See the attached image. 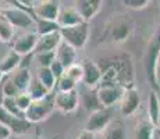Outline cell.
<instances>
[{"label":"cell","mask_w":160,"mask_h":139,"mask_svg":"<svg viewBox=\"0 0 160 139\" xmlns=\"http://www.w3.org/2000/svg\"><path fill=\"white\" fill-rule=\"evenodd\" d=\"M160 57V25L156 27L148 42L145 57H143V68H145L146 79L149 85L152 86V91L159 92V85L156 81V67H158V60Z\"/></svg>","instance_id":"cell-1"},{"label":"cell","mask_w":160,"mask_h":139,"mask_svg":"<svg viewBox=\"0 0 160 139\" xmlns=\"http://www.w3.org/2000/svg\"><path fill=\"white\" fill-rule=\"evenodd\" d=\"M54 95H48L41 100H32L29 109L25 113V120L31 124L42 122L54 111Z\"/></svg>","instance_id":"cell-2"},{"label":"cell","mask_w":160,"mask_h":139,"mask_svg":"<svg viewBox=\"0 0 160 139\" xmlns=\"http://www.w3.org/2000/svg\"><path fill=\"white\" fill-rule=\"evenodd\" d=\"M2 17L11 24L14 28H21V29H27V28H35L36 20L32 13L24 10L21 7H6L0 10Z\"/></svg>","instance_id":"cell-3"},{"label":"cell","mask_w":160,"mask_h":139,"mask_svg":"<svg viewBox=\"0 0 160 139\" xmlns=\"http://www.w3.org/2000/svg\"><path fill=\"white\" fill-rule=\"evenodd\" d=\"M61 38L66 43H68L70 46H72L74 49H82L87 45L88 39H89V24L88 22H82L79 25L75 27H70V28H61L60 29Z\"/></svg>","instance_id":"cell-4"},{"label":"cell","mask_w":160,"mask_h":139,"mask_svg":"<svg viewBox=\"0 0 160 139\" xmlns=\"http://www.w3.org/2000/svg\"><path fill=\"white\" fill-rule=\"evenodd\" d=\"M107 66L114 68L117 74V82L122 88H134V67L130 57H114L112 63H109Z\"/></svg>","instance_id":"cell-5"},{"label":"cell","mask_w":160,"mask_h":139,"mask_svg":"<svg viewBox=\"0 0 160 139\" xmlns=\"http://www.w3.org/2000/svg\"><path fill=\"white\" fill-rule=\"evenodd\" d=\"M113 122V111L112 109H100L98 111L89 114L87 122H85L84 131L92 134H102L106 128Z\"/></svg>","instance_id":"cell-6"},{"label":"cell","mask_w":160,"mask_h":139,"mask_svg":"<svg viewBox=\"0 0 160 139\" xmlns=\"http://www.w3.org/2000/svg\"><path fill=\"white\" fill-rule=\"evenodd\" d=\"M61 11V4L56 0H43V2L33 3L32 14L35 18L46 21H54L57 22V18Z\"/></svg>","instance_id":"cell-7"},{"label":"cell","mask_w":160,"mask_h":139,"mask_svg":"<svg viewBox=\"0 0 160 139\" xmlns=\"http://www.w3.org/2000/svg\"><path fill=\"white\" fill-rule=\"evenodd\" d=\"M0 124L7 127L11 131V134L15 135H22L31 129V124L29 121H27L25 118H20V117H15L13 114H10L4 107L0 104Z\"/></svg>","instance_id":"cell-8"},{"label":"cell","mask_w":160,"mask_h":139,"mask_svg":"<svg viewBox=\"0 0 160 139\" xmlns=\"http://www.w3.org/2000/svg\"><path fill=\"white\" fill-rule=\"evenodd\" d=\"M120 114L124 117H131L132 114L137 113L141 104V95L138 89L135 88H128L122 89V96L120 99Z\"/></svg>","instance_id":"cell-9"},{"label":"cell","mask_w":160,"mask_h":139,"mask_svg":"<svg viewBox=\"0 0 160 139\" xmlns=\"http://www.w3.org/2000/svg\"><path fill=\"white\" fill-rule=\"evenodd\" d=\"M79 93L78 91L71 92H56L54 93V106L64 114L74 113L79 106Z\"/></svg>","instance_id":"cell-10"},{"label":"cell","mask_w":160,"mask_h":139,"mask_svg":"<svg viewBox=\"0 0 160 139\" xmlns=\"http://www.w3.org/2000/svg\"><path fill=\"white\" fill-rule=\"evenodd\" d=\"M38 41H39V36L35 31H33V32L24 33V35L18 36V38L13 42V50L17 54H20L21 57L32 54V53H35Z\"/></svg>","instance_id":"cell-11"},{"label":"cell","mask_w":160,"mask_h":139,"mask_svg":"<svg viewBox=\"0 0 160 139\" xmlns=\"http://www.w3.org/2000/svg\"><path fill=\"white\" fill-rule=\"evenodd\" d=\"M96 92L100 104L104 109H112L122 96V91L117 85H100L99 88H96Z\"/></svg>","instance_id":"cell-12"},{"label":"cell","mask_w":160,"mask_h":139,"mask_svg":"<svg viewBox=\"0 0 160 139\" xmlns=\"http://www.w3.org/2000/svg\"><path fill=\"white\" fill-rule=\"evenodd\" d=\"M82 67H84V79H82V82L89 89H96V86H99L100 81H102V68L99 67L98 63L89 60V58H87L82 63Z\"/></svg>","instance_id":"cell-13"},{"label":"cell","mask_w":160,"mask_h":139,"mask_svg":"<svg viewBox=\"0 0 160 139\" xmlns=\"http://www.w3.org/2000/svg\"><path fill=\"white\" fill-rule=\"evenodd\" d=\"M85 22L84 18L81 17V14L78 13V10L75 8V6H70V7H61L60 15L57 18V24L61 28H70L75 27L79 24Z\"/></svg>","instance_id":"cell-14"},{"label":"cell","mask_w":160,"mask_h":139,"mask_svg":"<svg viewBox=\"0 0 160 139\" xmlns=\"http://www.w3.org/2000/svg\"><path fill=\"white\" fill-rule=\"evenodd\" d=\"M61 42H63V38H61L60 31L49 33V35H45V36H39L38 45H36V49H35V54L56 52Z\"/></svg>","instance_id":"cell-15"},{"label":"cell","mask_w":160,"mask_h":139,"mask_svg":"<svg viewBox=\"0 0 160 139\" xmlns=\"http://www.w3.org/2000/svg\"><path fill=\"white\" fill-rule=\"evenodd\" d=\"M131 32H132V27L127 20H116L109 29V36L112 39V42L122 43L128 39Z\"/></svg>","instance_id":"cell-16"},{"label":"cell","mask_w":160,"mask_h":139,"mask_svg":"<svg viewBox=\"0 0 160 139\" xmlns=\"http://www.w3.org/2000/svg\"><path fill=\"white\" fill-rule=\"evenodd\" d=\"M102 6V0H78V2H75V8L81 14V17L84 18L85 22H88L89 20H92L99 13Z\"/></svg>","instance_id":"cell-17"},{"label":"cell","mask_w":160,"mask_h":139,"mask_svg":"<svg viewBox=\"0 0 160 139\" xmlns=\"http://www.w3.org/2000/svg\"><path fill=\"white\" fill-rule=\"evenodd\" d=\"M56 60L58 63H61V66L67 70L68 67H71L72 64H75L77 49H74L72 46H70L68 43H66L63 41L56 50Z\"/></svg>","instance_id":"cell-18"},{"label":"cell","mask_w":160,"mask_h":139,"mask_svg":"<svg viewBox=\"0 0 160 139\" xmlns=\"http://www.w3.org/2000/svg\"><path fill=\"white\" fill-rule=\"evenodd\" d=\"M21 61H22V57L15 53L14 50H10L0 60V72L3 75H8V74L15 72L21 67Z\"/></svg>","instance_id":"cell-19"},{"label":"cell","mask_w":160,"mask_h":139,"mask_svg":"<svg viewBox=\"0 0 160 139\" xmlns=\"http://www.w3.org/2000/svg\"><path fill=\"white\" fill-rule=\"evenodd\" d=\"M148 121L158 127L160 121V95L156 91H150L148 96Z\"/></svg>","instance_id":"cell-20"},{"label":"cell","mask_w":160,"mask_h":139,"mask_svg":"<svg viewBox=\"0 0 160 139\" xmlns=\"http://www.w3.org/2000/svg\"><path fill=\"white\" fill-rule=\"evenodd\" d=\"M11 81L15 86H17V89L22 93V92H27L31 85V82H32V75H31V71L29 68H18L15 72L13 74V77H11Z\"/></svg>","instance_id":"cell-21"},{"label":"cell","mask_w":160,"mask_h":139,"mask_svg":"<svg viewBox=\"0 0 160 139\" xmlns=\"http://www.w3.org/2000/svg\"><path fill=\"white\" fill-rule=\"evenodd\" d=\"M36 78L39 79V82L48 89L49 92H52L57 85V79L53 75V72L50 71V68H43V67H38V75Z\"/></svg>","instance_id":"cell-22"},{"label":"cell","mask_w":160,"mask_h":139,"mask_svg":"<svg viewBox=\"0 0 160 139\" xmlns=\"http://www.w3.org/2000/svg\"><path fill=\"white\" fill-rule=\"evenodd\" d=\"M158 127H155L150 121H141L135 128V139H153Z\"/></svg>","instance_id":"cell-23"},{"label":"cell","mask_w":160,"mask_h":139,"mask_svg":"<svg viewBox=\"0 0 160 139\" xmlns=\"http://www.w3.org/2000/svg\"><path fill=\"white\" fill-rule=\"evenodd\" d=\"M104 139H127V131L122 122L113 121L104 131Z\"/></svg>","instance_id":"cell-24"},{"label":"cell","mask_w":160,"mask_h":139,"mask_svg":"<svg viewBox=\"0 0 160 139\" xmlns=\"http://www.w3.org/2000/svg\"><path fill=\"white\" fill-rule=\"evenodd\" d=\"M36 24H35V32L38 33V36H45L49 35V33H53L60 31V27H58L57 22L54 21H46V20H39V18H35Z\"/></svg>","instance_id":"cell-25"},{"label":"cell","mask_w":160,"mask_h":139,"mask_svg":"<svg viewBox=\"0 0 160 139\" xmlns=\"http://www.w3.org/2000/svg\"><path fill=\"white\" fill-rule=\"evenodd\" d=\"M84 106H85V109H87L88 111H91V113L98 111L100 109H104L99 102L96 89H89L88 88V92L84 95Z\"/></svg>","instance_id":"cell-26"},{"label":"cell","mask_w":160,"mask_h":139,"mask_svg":"<svg viewBox=\"0 0 160 139\" xmlns=\"http://www.w3.org/2000/svg\"><path fill=\"white\" fill-rule=\"evenodd\" d=\"M27 93L29 95L32 100H41V99L46 97L48 95H50V92H49L48 89H46L45 86L39 82L38 78H32V82H31Z\"/></svg>","instance_id":"cell-27"},{"label":"cell","mask_w":160,"mask_h":139,"mask_svg":"<svg viewBox=\"0 0 160 139\" xmlns=\"http://www.w3.org/2000/svg\"><path fill=\"white\" fill-rule=\"evenodd\" d=\"M15 28L8 24L4 18H0V42L2 43H10L14 38Z\"/></svg>","instance_id":"cell-28"},{"label":"cell","mask_w":160,"mask_h":139,"mask_svg":"<svg viewBox=\"0 0 160 139\" xmlns=\"http://www.w3.org/2000/svg\"><path fill=\"white\" fill-rule=\"evenodd\" d=\"M2 106L4 107V109L7 110L10 114H13V116L20 117V118H25V114L18 109L17 102H15V97H3Z\"/></svg>","instance_id":"cell-29"},{"label":"cell","mask_w":160,"mask_h":139,"mask_svg":"<svg viewBox=\"0 0 160 139\" xmlns=\"http://www.w3.org/2000/svg\"><path fill=\"white\" fill-rule=\"evenodd\" d=\"M66 75L68 78H71L75 83L82 82V79H84V67H82V64H72L71 67H68L66 70Z\"/></svg>","instance_id":"cell-30"},{"label":"cell","mask_w":160,"mask_h":139,"mask_svg":"<svg viewBox=\"0 0 160 139\" xmlns=\"http://www.w3.org/2000/svg\"><path fill=\"white\" fill-rule=\"evenodd\" d=\"M36 60H38V67H43V68H50V66L54 63V61H56V52L36 54Z\"/></svg>","instance_id":"cell-31"},{"label":"cell","mask_w":160,"mask_h":139,"mask_svg":"<svg viewBox=\"0 0 160 139\" xmlns=\"http://www.w3.org/2000/svg\"><path fill=\"white\" fill-rule=\"evenodd\" d=\"M75 86H77V83L71 78L64 75L57 81L56 89H57V92H71V91H75Z\"/></svg>","instance_id":"cell-32"},{"label":"cell","mask_w":160,"mask_h":139,"mask_svg":"<svg viewBox=\"0 0 160 139\" xmlns=\"http://www.w3.org/2000/svg\"><path fill=\"white\" fill-rule=\"evenodd\" d=\"M15 102H17L18 109H20L24 114H25L27 110L29 109L31 103H32V99H31V96L27 93V92H22V93H20L17 97H15Z\"/></svg>","instance_id":"cell-33"},{"label":"cell","mask_w":160,"mask_h":139,"mask_svg":"<svg viewBox=\"0 0 160 139\" xmlns=\"http://www.w3.org/2000/svg\"><path fill=\"white\" fill-rule=\"evenodd\" d=\"M21 92L17 89V86L13 83L11 79H7L3 85V97H17Z\"/></svg>","instance_id":"cell-34"},{"label":"cell","mask_w":160,"mask_h":139,"mask_svg":"<svg viewBox=\"0 0 160 139\" xmlns=\"http://www.w3.org/2000/svg\"><path fill=\"white\" fill-rule=\"evenodd\" d=\"M122 4L131 10H143L150 4V0H122Z\"/></svg>","instance_id":"cell-35"},{"label":"cell","mask_w":160,"mask_h":139,"mask_svg":"<svg viewBox=\"0 0 160 139\" xmlns=\"http://www.w3.org/2000/svg\"><path fill=\"white\" fill-rule=\"evenodd\" d=\"M50 71L53 72V75L56 77V79L58 81V79L61 78V77L66 75V68H64L63 66H61V63H58V61L56 60L53 64L50 66Z\"/></svg>","instance_id":"cell-36"},{"label":"cell","mask_w":160,"mask_h":139,"mask_svg":"<svg viewBox=\"0 0 160 139\" xmlns=\"http://www.w3.org/2000/svg\"><path fill=\"white\" fill-rule=\"evenodd\" d=\"M78 139H104V137L100 134H92V132H88V131H82L79 134Z\"/></svg>","instance_id":"cell-37"},{"label":"cell","mask_w":160,"mask_h":139,"mask_svg":"<svg viewBox=\"0 0 160 139\" xmlns=\"http://www.w3.org/2000/svg\"><path fill=\"white\" fill-rule=\"evenodd\" d=\"M10 137H11V131L7 127L0 124V139H8Z\"/></svg>","instance_id":"cell-38"},{"label":"cell","mask_w":160,"mask_h":139,"mask_svg":"<svg viewBox=\"0 0 160 139\" xmlns=\"http://www.w3.org/2000/svg\"><path fill=\"white\" fill-rule=\"evenodd\" d=\"M156 81H158V85L160 89V57L158 60V67H156Z\"/></svg>","instance_id":"cell-39"},{"label":"cell","mask_w":160,"mask_h":139,"mask_svg":"<svg viewBox=\"0 0 160 139\" xmlns=\"http://www.w3.org/2000/svg\"><path fill=\"white\" fill-rule=\"evenodd\" d=\"M3 78H4V75H3V74H2V72H0V82H2V81H3Z\"/></svg>","instance_id":"cell-40"},{"label":"cell","mask_w":160,"mask_h":139,"mask_svg":"<svg viewBox=\"0 0 160 139\" xmlns=\"http://www.w3.org/2000/svg\"><path fill=\"white\" fill-rule=\"evenodd\" d=\"M158 129H159V131H160V121H159V124H158Z\"/></svg>","instance_id":"cell-41"},{"label":"cell","mask_w":160,"mask_h":139,"mask_svg":"<svg viewBox=\"0 0 160 139\" xmlns=\"http://www.w3.org/2000/svg\"><path fill=\"white\" fill-rule=\"evenodd\" d=\"M0 18H2V14H0Z\"/></svg>","instance_id":"cell-42"}]
</instances>
